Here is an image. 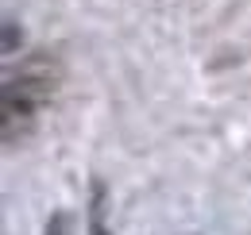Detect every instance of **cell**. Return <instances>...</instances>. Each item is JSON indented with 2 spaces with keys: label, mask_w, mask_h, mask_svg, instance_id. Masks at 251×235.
I'll use <instances>...</instances> for the list:
<instances>
[{
  "label": "cell",
  "mask_w": 251,
  "mask_h": 235,
  "mask_svg": "<svg viewBox=\"0 0 251 235\" xmlns=\"http://www.w3.org/2000/svg\"><path fill=\"white\" fill-rule=\"evenodd\" d=\"M47 235H74L70 216H66V212H54V216H50V224H47Z\"/></svg>",
  "instance_id": "obj_3"
},
{
  "label": "cell",
  "mask_w": 251,
  "mask_h": 235,
  "mask_svg": "<svg viewBox=\"0 0 251 235\" xmlns=\"http://www.w3.org/2000/svg\"><path fill=\"white\" fill-rule=\"evenodd\" d=\"M58 77H62L58 58L47 50L27 54L20 62V70L8 73V81H4V139L8 143H16V135H24L35 123L43 104L54 96Z\"/></svg>",
  "instance_id": "obj_1"
},
{
  "label": "cell",
  "mask_w": 251,
  "mask_h": 235,
  "mask_svg": "<svg viewBox=\"0 0 251 235\" xmlns=\"http://www.w3.org/2000/svg\"><path fill=\"white\" fill-rule=\"evenodd\" d=\"M89 235H112L104 228V181H93V201H89Z\"/></svg>",
  "instance_id": "obj_2"
}]
</instances>
